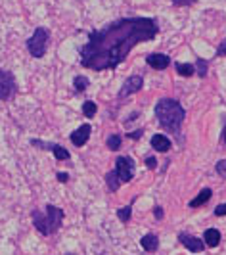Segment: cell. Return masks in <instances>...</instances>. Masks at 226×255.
Returning a JSON list of instances; mask_svg holds the SVG:
<instances>
[{"instance_id":"6da1fadb","label":"cell","mask_w":226,"mask_h":255,"mask_svg":"<svg viewBox=\"0 0 226 255\" xmlns=\"http://www.w3.org/2000/svg\"><path fill=\"white\" fill-rule=\"evenodd\" d=\"M159 25L153 17H121L88 33L81 48V65L92 71L115 69L128 58L130 50L157 37Z\"/></svg>"},{"instance_id":"7a4b0ae2","label":"cell","mask_w":226,"mask_h":255,"mask_svg":"<svg viewBox=\"0 0 226 255\" xmlns=\"http://www.w3.org/2000/svg\"><path fill=\"white\" fill-rule=\"evenodd\" d=\"M155 119L159 123V127L173 132V134H180L182 123L186 119V110L182 108V104L173 98H163L155 104Z\"/></svg>"},{"instance_id":"3957f363","label":"cell","mask_w":226,"mask_h":255,"mask_svg":"<svg viewBox=\"0 0 226 255\" xmlns=\"http://www.w3.org/2000/svg\"><path fill=\"white\" fill-rule=\"evenodd\" d=\"M65 219V211L58 205L48 204L44 207V211L40 209H33L31 211V221L35 225V229L42 234V236H52L58 230L62 229V223Z\"/></svg>"},{"instance_id":"277c9868","label":"cell","mask_w":226,"mask_h":255,"mask_svg":"<svg viewBox=\"0 0 226 255\" xmlns=\"http://www.w3.org/2000/svg\"><path fill=\"white\" fill-rule=\"evenodd\" d=\"M134 171H136V163L130 155H119L115 159V169L106 173V184H108V190L117 192L121 188V184L130 182L134 179Z\"/></svg>"},{"instance_id":"5b68a950","label":"cell","mask_w":226,"mask_h":255,"mask_svg":"<svg viewBox=\"0 0 226 255\" xmlns=\"http://www.w3.org/2000/svg\"><path fill=\"white\" fill-rule=\"evenodd\" d=\"M48 42H50V31L46 27H37L35 33L27 38V50L33 58H44L48 52Z\"/></svg>"},{"instance_id":"8992f818","label":"cell","mask_w":226,"mask_h":255,"mask_svg":"<svg viewBox=\"0 0 226 255\" xmlns=\"http://www.w3.org/2000/svg\"><path fill=\"white\" fill-rule=\"evenodd\" d=\"M17 90V85H15V77H13L12 71L8 69H0V100H10Z\"/></svg>"},{"instance_id":"52a82bcc","label":"cell","mask_w":226,"mask_h":255,"mask_svg":"<svg viewBox=\"0 0 226 255\" xmlns=\"http://www.w3.org/2000/svg\"><path fill=\"white\" fill-rule=\"evenodd\" d=\"M31 146L52 152L54 155H56V161H67V159L71 157V153L67 152L63 146L56 144V142H44V140H40V138H31Z\"/></svg>"},{"instance_id":"ba28073f","label":"cell","mask_w":226,"mask_h":255,"mask_svg":"<svg viewBox=\"0 0 226 255\" xmlns=\"http://www.w3.org/2000/svg\"><path fill=\"white\" fill-rule=\"evenodd\" d=\"M142 87H144V79H142V75H130L125 83H123V87H121V90H119L117 98H119V100H125V98H128V96H132V94L140 92Z\"/></svg>"},{"instance_id":"9c48e42d","label":"cell","mask_w":226,"mask_h":255,"mask_svg":"<svg viewBox=\"0 0 226 255\" xmlns=\"http://www.w3.org/2000/svg\"><path fill=\"white\" fill-rule=\"evenodd\" d=\"M178 240H180V244H182L188 252H192V254H201L203 248H205L203 240L196 238V236H192V234H188V232H180V234H178Z\"/></svg>"},{"instance_id":"30bf717a","label":"cell","mask_w":226,"mask_h":255,"mask_svg":"<svg viewBox=\"0 0 226 255\" xmlns=\"http://www.w3.org/2000/svg\"><path fill=\"white\" fill-rule=\"evenodd\" d=\"M146 62H148V65L153 67V69L163 71V69H167V67L171 65V58H169L167 54H163V52H151V54L146 56Z\"/></svg>"},{"instance_id":"8fae6325","label":"cell","mask_w":226,"mask_h":255,"mask_svg":"<svg viewBox=\"0 0 226 255\" xmlns=\"http://www.w3.org/2000/svg\"><path fill=\"white\" fill-rule=\"evenodd\" d=\"M90 132H92V127L85 123V125H81L79 128H75L73 132H71V142L75 144L77 148H81V146H85L90 138Z\"/></svg>"},{"instance_id":"7c38bea8","label":"cell","mask_w":226,"mask_h":255,"mask_svg":"<svg viewBox=\"0 0 226 255\" xmlns=\"http://www.w3.org/2000/svg\"><path fill=\"white\" fill-rule=\"evenodd\" d=\"M150 144L155 152H161V153L169 152V150H171V146H173V144H171V138H169V136H165V134H153Z\"/></svg>"},{"instance_id":"4fadbf2b","label":"cell","mask_w":226,"mask_h":255,"mask_svg":"<svg viewBox=\"0 0 226 255\" xmlns=\"http://www.w3.org/2000/svg\"><path fill=\"white\" fill-rule=\"evenodd\" d=\"M211 196H213V190H211V188H203V190H201L194 200H190L188 207L190 209H198V207L207 204V202L211 200Z\"/></svg>"},{"instance_id":"5bb4252c","label":"cell","mask_w":226,"mask_h":255,"mask_svg":"<svg viewBox=\"0 0 226 255\" xmlns=\"http://www.w3.org/2000/svg\"><path fill=\"white\" fill-rule=\"evenodd\" d=\"M140 246H142L144 252H150L151 254V252H155L159 248V238L155 234H146V236L140 238Z\"/></svg>"},{"instance_id":"9a60e30c","label":"cell","mask_w":226,"mask_h":255,"mask_svg":"<svg viewBox=\"0 0 226 255\" xmlns=\"http://www.w3.org/2000/svg\"><path fill=\"white\" fill-rule=\"evenodd\" d=\"M203 244L207 248H217L221 244V232L217 229H207L205 234H203Z\"/></svg>"},{"instance_id":"2e32d148","label":"cell","mask_w":226,"mask_h":255,"mask_svg":"<svg viewBox=\"0 0 226 255\" xmlns=\"http://www.w3.org/2000/svg\"><path fill=\"white\" fill-rule=\"evenodd\" d=\"M132 204H134V200H132L128 205H125V207L117 209V219H119L121 223H125V225L132 219Z\"/></svg>"},{"instance_id":"e0dca14e","label":"cell","mask_w":226,"mask_h":255,"mask_svg":"<svg viewBox=\"0 0 226 255\" xmlns=\"http://www.w3.org/2000/svg\"><path fill=\"white\" fill-rule=\"evenodd\" d=\"M175 69L176 73L180 77H192L194 73H196V67L192 64H182V62H176L175 64Z\"/></svg>"},{"instance_id":"ac0fdd59","label":"cell","mask_w":226,"mask_h":255,"mask_svg":"<svg viewBox=\"0 0 226 255\" xmlns=\"http://www.w3.org/2000/svg\"><path fill=\"white\" fill-rule=\"evenodd\" d=\"M88 85H90V81H88V77L85 75H77L73 79V87H75V92H85L88 89Z\"/></svg>"},{"instance_id":"d6986e66","label":"cell","mask_w":226,"mask_h":255,"mask_svg":"<svg viewBox=\"0 0 226 255\" xmlns=\"http://www.w3.org/2000/svg\"><path fill=\"white\" fill-rule=\"evenodd\" d=\"M121 142H123V138H121L119 134H110L106 144H108V148H110L112 152H117V150L121 148Z\"/></svg>"},{"instance_id":"ffe728a7","label":"cell","mask_w":226,"mask_h":255,"mask_svg":"<svg viewBox=\"0 0 226 255\" xmlns=\"http://www.w3.org/2000/svg\"><path fill=\"white\" fill-rule=\"evenodd\" d=\"M96 112H98V106H96V102H92V100H87V102L83 104V114H85V117H94L96 115Z\"/></svg>"},{"instance_id":"44dd1931","label":"cell","mask_w":226,"mask_h":255,"mask_svg":"<svg viewBox=\"0 0 226 255\" xmlns=\"http://www.w3.org/2000/svg\"><path fill=\"white\" fill-rule=\"evenodd\" d=\"M196 73L203 79V77H207V69H209V64H207V60H203V58H198V62H196Z\"/></svg>"},{"instance_id":"7402d4cb","label":"cell","mask_w":226,"mask_h":255,"mask_svg":"<svg viewBox=\"0 0 226 255\" xmlns=\"http://www.w3.org/2000/svg\"><path fill=\"white\" fill-rule=\"evenodd\" d=\"M215 171L219 173V177H221V179H226V159H221V161H217V165H215Z\"/></svg>"},{"instance_id":"603a6c76","label":"cell","mask_w":226,"mask_h":255,"mask_svg":"<svg viewBox=\"0 0 226 255\" xmlns=\"http://www.w3.org/2000/svg\"><path fill=\"white\" fill-rule=\"evenodd\" d=\"M171 2H173V6L180 8V6H192V4H196L198 0H171Z\"/></svg>"},{"instance_id":"cb8c5ba5","label":"cell","mask_w":226,"mask_h":255,"mask_svg":"<svg viewBox=\"0 0 226 255\" xmlns=\"http://www.w3.org/2000/svg\"><path fill=\"white\" fill-rule=\"evenodd\" d=\"M215 217H225L226 215V204H221V205H217L215 207Z\"/></svg>"},{"instance_id":"d4e9b609","label":"cell","mask_w":226,"mask_h":255,"mask_svg":"<svg viewBox=\"0 0 226 255\" xmlns=\"http://www.w3.org/2000/svg\"><path fill=\"white\" fill-rule=\"evenodd\" d=\"M153 217L157 219V221H161V219L165 217L163 207H161V205H155V207H153Z\"/></svg>"},{"instance_id":"484cf974","label":"cell","mask_w":226,"mask_h":255,"mask_svg":"<svg viewBox=\"0 0 226 255\" xmlns=\"http://www.w3.org/2000/svg\"><path fill=\"white\" fill-rule=\"evenodd\" d=\"M142 134H144V130H142V128H138V130H132V132H126V136H128V138H132V140H138V138H142Z\"/></svg>"},{"instance_id":"4316f807","label":"cell","mask_w":226,"mask_h":255,"mask_svg":"<svg viewBox=\"0 0 226 255\" xmlns=\"http://www.w3.org/2000/svg\"><path fill=\"white\" fill-rule=\"evenodd\" d=\"M221 123H223V128H221V140L226 144V115L221 117Z\"/></svg>"},{"instance_id":"83f0119b","label":"cell","mask_w":226,"mask_h":255,"mask_svg":"<svg viewBox=\"0 0 226 255\" xmlns=\"http://www.w3.org/2000/svg\"><path fill=\"white\" fill-rule=\"evenodd\" d=\"M146 167H148V169H151V171H153V169H157V159H155V157H146Z\"/></svg>"},{"instance_id":"f1b7e54d","label":"cell","mask_w":226,"mask_h":255,"mask_svg":"<svg viewBox=\"0 0 226 255\" xmlns=\"http://www.w3.org/2000/svg\"><path fill=\"white\" fill-rule=\"evenodd\" d=\"M217 56H223V58H226V38L219 44V48H217Z\"/></svg>"},{"instance_id":"f546056e","label":"cell","mask_w":226,"mask_h":255,"mask_svg":"<svg viewBox=\"0 0 226 255\" xmlns=\"http://www.w3.org/2000/svg\"><path fill=\"white\" fill-rule=\"evenodd\" d=\"M58 180H60V182H67V180H69V175H67V173H58Z\"/></svg>"},{"instance_id":"4dcf8cb0","label":"cell","mask_w":226,"mask_h":255,"mask_svg":"<svg viewBox=\"0 0 226 255\" xmlns=\"http://www.w3.org/2000/svg\"><path fill=\"white\" fill-rule=\"evenodd\" d=\"M67 255H71V254H67Z\"/></svg>"}]
</instances>
